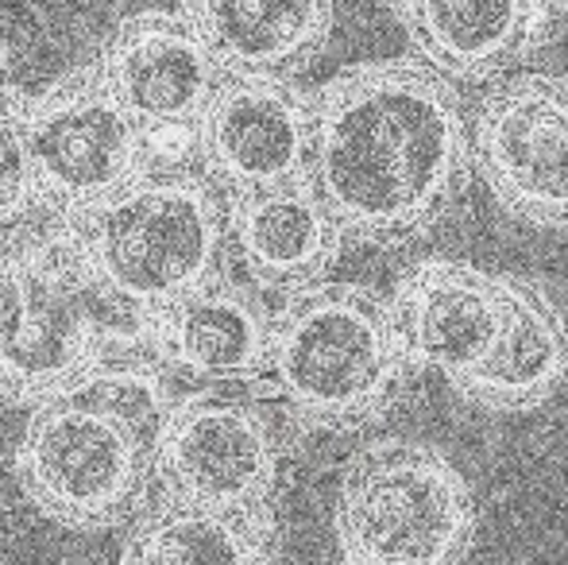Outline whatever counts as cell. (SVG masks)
Masks as SVG:
<instances>
[{"label": "cell", "mask_w": 568, "mask_h": 565, "mask_svg": "<svg viewBox=\"0 0 568 565\" xmlns=\"http://www.w3.org/2000/svg\"><path fill=\"white\" fill-rule=\"evenodd\" d=\"M468 171L464 101L418 54L359 62L314 93L306 179L352 241H422L460 202Z\"/></svg>", "instance_id": "cell-1"}, {"label": "cell", "mask_w": 568, "mask_h": 565, "mask_svg": "<svg viewBox=\"0 0 568 565\" xmlns=\"http://www.w3.org/2000/svg\"><path fill=\"white\" fill-rule=\"evenodd\" d=\"M174 392L148 356H116L31 400L16 445L23 500L67 531L128 527L155 496L159 430Z\"/></svg>", "instance_id": "cell-2"}, {"label": "cell", "mask_w": 568, "mask_h": 565, "mask_svg": "<svg viewBox=\"0 0 568 565\" xmlns=\"http://www.w3.org/2000/svg\"><path fill=\"white\" fill-rule=\"evenodd\" d=\"M387 299L359 283L317 280L271 310L260 384L310 430H359L395 407L406 384Z\"/></svg>", "instance_id": "cell-3"}, {"label": "cell", "mask_w": 568, "mask_h": 565, "mask_svg": "<svg viewBox=\"0 0 568 565\" xmlns=\"http://www.w3.org/2000/svg\"><path fill=\"white\" fill-rule=\"evenodd\" d=\"M8 252L20 310L0 364V395L31 403L90 364L148 356L151 314L93 268L67 218H39L8 241Z\"/></svg>", "instance_id": "cell-4"}, {"label": "cell", "mask_w": 568, "mask_h": 565, "mask_svg": "<svg viewBox=\"0 0 568 565\" xmlns=\"http://www.w3.org/2000/svg\"><path fill=\"white\" fill-rule=\"evenodd\" d=\"M229 202L186 159L151 155L98 205L67 218L85 256L128 302L159 306L225 272Z\"/></svg>", "instance_id": "cell-5"}, {"label": "cell", "mask_w": 568, "mask_h": 565, "mask_svg": "<svg viewBox=\"0 0 568 565\" xmlns=\"http://www.w3.org/2000/svg\"><path fill=\"white\" fill-rule=\"evenodd\" d=\"M333 531L352 565H445L468 554L476 496L442 450L383 437L344 468Z\"/></svg>", "instance_id": "cell-6"}, {"label": "cell", "mask_w": 568, "mask_h": 565, "mask_svg": "<svg viewBox=\"0 0 568 565\" xmlns=\"http://www.w3.org/2000/svg\"><path fill=\"white\" fill-rule=\"evenodd\" d=\"M286 437L275 411L232 387H182L159 430L155 496L213 512H271Z\"/></svg>", "instance_id": "cell-7"}, {"label": "cell", "mask_w": 568, "mask_h": 565, "mask_svg": "<svg viewBox=\"0 0 568 565\" xmlns=\"http://www.w3.org/2000/svg\"><path fill=\"white\" fill-rule=\"evenodd\" d=\"M20 117L39 202L51 218L98 205L151 159L148 132L116 105L93 62L23 98Z\"/></svg>", "instance_id": "cell-8"}, {"label": "cell", "mask_w": 568, "mask_h": 565, "mask_svg": "<svg viewBox=\"0 0 568 565\" xmlns=\"http://www.w3.org/2000/svg\"><path fill=\"white\" fill-rule=\"evenodd\" d=\"M471 171L510 218L568 229V78L499 74L468 117Z\"/></svg>", "instance_id": "cell-9"}, {"label": "cell", "mask_w": 568, "mask_h": 565, "mask_svg": "<svg viewBox=\"0 0 568 565\" xmlns=\"http://www.w3.org/2000/svg\"><path fill=\"white\" fill-rule=\"evenodd\" d=\"M314 93L294 78H221L190 129V163L229 198L306 179Z\"/></svg>", "instance_id": "cell-10"}, {"label": "cell", "mask_w": 568, "mask_h": 565, "mask_svg": "<svg viewBox=\"0 0 568 565\" xmlns=\"http://www.w3.org/2000/svg\"><path fill=\"white\" fill-rule=\"evenodd\" d=\"M271 302L252 283L217 272L151 314L148 361L174 387L260 384L267 364Z\"/></svg>", "instance_id": "cell-11"}, {"label": "cell", "mask_w": 568, "mask_h": 565, "mask_svg": "<svg viewBox=\"0 0 568 565\" xmlns=\"http://www.w3.org/2000/svg\"><path fill=\"white\" fill-rule=\"evenodd\" d=\"M116 105L148 132V140L190 137L205 101L221 85V70L182 12H135L120 20L93 59Z\"/></svg>", "instance_id": "cell-12"}, {"label": "cell", "mask_w": 568, "mask_h": 565, "mask_svg": "<svg viewBox=\"0 0 568 565\" xmlns=\"http://www.w3.org/2000/svg\"><path fill=\"white\" fill-rule=\"evenodd\" d=\"M406 369L437 372L456 387L503 325L499 275L464 260H422L387 299Z\"/></svg>", "instance_id": "cell-13"}, {"label": "cell", "mask_w": 568, "mask_h": 565, "mask_svg": "<svg viewBox=\"0 0 568 565\" xmlns=\"http://www.w3.org/2000/svg\"><path fill=\"white\" fill-rule=\"evenodd\" d=\"M344 233L310 179L229 198L225 272L267 299L329 280Z\"/></svg>", "instance_id": "cell-14"}, {"label": "cell", "mask_w": 568, "mask_h": 565, "mask_svg": "<svg viewBox=\"0 0 568 565\" xmlns=\"http://www.w3.org/2000/svg\"><path fill=\"white\" fill-rule=\"evenodd\" d=\"M414 54L449 82H495L538 47L546 0H395Z\"/></svg>", "instance_id": "cell-15"}, {"label": "cell", "mask_w": 568, "mask_h": 565, "mask_svg": "<svg viewBox=\"0 0 568 565\" xmlns=\"http://www.w3.org/2000/svg\"><path fill=\"white\" fill-rule=\"evenodd\" d=\"M225 78H294L333 36V0H179Z\"/></svg>", "instance_id": "cell-16"}, {"label": "cell", "mask_w": 568, "mask_h": 565, "mask_svg": "<svg viewBox=\"0 0 568 565\" xmlns=\"http://www.w3.org/2000/svg\"><path fill=\"white\" fill-rule=\"evenodd\" d=\"M503 325L484 361L456 384L468 403L487 411H534L557 395L568 376V325L538 283L499 275Z\"/></svg>", "instance_id": "cell-17"}, {"label": "cell", "mask_w": 568, "mask_h": 565, "mask_svg": "<svg viewBox=\"0 0 568 565\" xmlns=\"http://www.w3.org/2000/svg\"><path fill=\"white\" fill-rule=\"evenodd\" d=\"M120 562L132 565H263L275 562V512H213V507L151 500L128 523Z\"/></svg>", "instance_id": "cell-18"}, {"label": "cell", "mask_w": 568, "mask_h": 565, "mask_svg": "<svg viewBox=\"0 0 568 565\" xmlns=\"http://www.w3.org/2000/svg\"><path fill=\"white\" fill-rule=\"evenodd\" d=\"M23 98L0 85V244L16 241L23 229L47 218L23 143Z\"/></svg>", "instance_id": "cell-19"}, {"label": "cell", "mask_w": 568, "mask_h": 565, "mask_svg": "<svg viewBox=\"0 0 568 565\" xmlns=\"http://www.w3.org/2000/svg\"><path fill=\"white\" fill-rule=\"evenodd\" d=\"M16 310H20V286H16V264L8 244H0V364H4L8 337L16 330Z\"/></svg>", "instance_id": "cell-20"}, {"label": "cell", "mask_w": 568, "mask_h": 565, "mask_svg": "<svg viewBox=\"0 0 568 565\" xmlns=\"http://www.w3.org/2000/svg\"><path fill=\"white\" fill-rule=\"evenodd\" d=\"M549 8H561V12H568V0H546Z\"/></svg>", "instance_id": "cell-21"}]
</instances>
